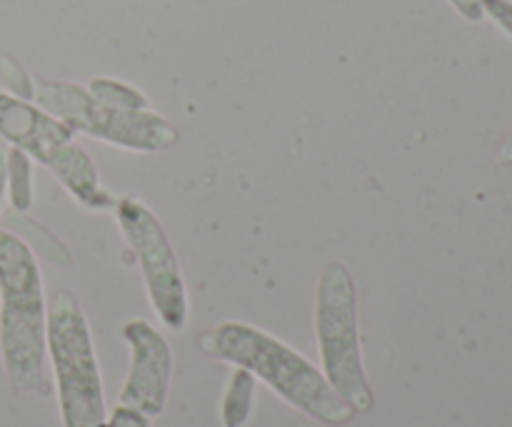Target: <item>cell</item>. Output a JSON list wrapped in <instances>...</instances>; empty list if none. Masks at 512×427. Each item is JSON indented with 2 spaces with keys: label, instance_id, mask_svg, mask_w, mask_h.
Listing matches in <instances>:
<instances>
[{
  "label": "cell",
  "instance_id": "obj_4",
  "mask_svg": "<svg viewBox=\"0 0 512 427\" xmlns=\"http://www.w3.org/2000/svg\"><path fill=\"white\" fill-rule=\"evenodd\" d=\"M315 333H318L323 375L335 393L355 410L370 413L375 393L368 383L360 350L358 288L345 263H328L315 293Z\"/></svg>",
  "mask_w": 512,
  "mask_h": 427
},
{
  "label": "cell",
  "instance_id": "obj_15",
  "mask_svg": "<svg viewBox=\"0 0 512 427\" xmlns=\"http://www.w3.org/2000/svg\"><path fill=\"white\" fill-rule=\"evenodd\" d=\"M103 427H150V418L140 413V410L118 405V408L110 413V418H105Z\"/></svg>",
  "mask_w": 512,
  "mask_h": 427
},
{
  "label": "cell",
  "instance_id": "obj_17",
  "mask_svg": "<svg viewBox=\"0 0 512 427\" xmlns=\"http://www.w3.org/2000/svg\"><path fill=\"white\" fill-rule=\"evenodd\" d=\"M5 193H8V148L0 145V210H3Z\"/></svg>",
  "mask_w": 512,
  "mask_h": 427
},
{
  "label": "cell",
  "instance_id": "obj_18",
  "mask_svg": "<svg viewBox=\"0 0 512 427\" xmlns=\"http://www.w3.org/2000/svg\"><path fill=\"white\" fill-rule=\"evenodd\" d=\"M498 160H500V165H505V168H512V125H510L508 135L503 138V143H500Z\"/></svg>",
  "mask_w": 512,
  "mask_h": 427
},
{
  "label": "cell",
  "instance_id": "obj_5",
  "mask_svg": "<svg viewBox=\"0 0 512 427\" xmlns=\"http://www.w3.org/2000/svg\"><path fill=\"white\" fill-rule=\"evenodd\" d=\"M48 355L58 385L63 427H103L105 395L93 335L73 293H55L48 308Z\"/></svg>",
  "mask_w": 512,
  "mask_h": 427
},
{
  "label": "cell",
  "instance_id": "obj_9",
  "mask_svg": "<svg viewBox=\"0 0 512 427\" xmlns=\"http://www.w3.org/2000/svg\"><path fill=\"white\" fill-rule=\"evenodd\" d=\"M255 400V375L245 368H235L230 375V385L223 398V418L225 427H243L250 420Z\"/></svg>",
  "mask_w": 512,
  "mask_h": 427
},
{
  "label": "cell",
  "instance_id": "obj_1",
  "mask_svg": "<svg viewBox=\"0 0 512 427\" xmlns=\"http://www.w3.org/2000/svg\"><path fill=\"white\" fill-rule=\"evenodd\" d=\"M200 345L210 358L253 373L285 403L318 423L343 427L355 418V410L335 393L308 358L265 330L230 320L205 333Z\"/></svg>",
  "mask_w": 512,
  "mask_h": 427
},
{
  "label": "cell",
  "instance_id": "obj_12",
  "mask_svg": "<svg viewBox=\"0 0 512 427\" xmlns=\"http://www.w3.org/2000/svg\"><path fill=\"white\" fill-rule=\"evenodd\" d=\"M25 225H28L30 233H33L35 248H38L40 253L50 260V263L60 265V268H70V265H73V258H70V253H68V248L63 245V240L55 238L50 230H45L43 225L33 223V220H25Z\"/></svg>",
  "mask_w": 512,
  "mask_h": 427
},
{
  "label": "cell",
  "instance_id": "obj_14",
  "mask_svg": "<svg viewBox=\"0 0 512 427\" xmlns=\"http://www.w3.org/2000/svg\"><path fill=\"white\" fill-rule=\"evenodd\" d=\"M483 13L512 38V0H480Z\"/></svg>",
  "mask_w": 512,
  "mask_h": 427
},
{
  "label": "cell",
  "instance_id": "obj_3",
  "mask_svg": "<svg viewBox=\"0 0 512 427\" xmlns=\"http://www.w3.org/2000/svg\"><path fill=\"white\" fill-rule=\"evenodd\" d=\"M0 138L48 168L83 208H115L118 198L100 183L93 158L80 148L73 130L38 103L0 90Z\"/></svg>",
  "mask_w": 512,
  "mask_h": 427
},
{
  "label": "cell",
  "instance_id": "obj_2",
  "mask_svg": "<svg viewBox=\"0 0 512 427\" xmlns=\"http://www.w3.org/2000/svg\"><path fill=\"white\" fill-rule=\"evenodd\" d=\"M48 310L43 275L28 240L0 228V358L18 393L50 395Z\"/></svg>",
  "mask_w": 512,
  "mask_h": 427
},
{
  "label": "cell",
  "instance_id": "obj_11",
  "mask_svg": "<svg viewBox=\"0 0 512 427\" xmlns=\"http://www.w3.org/2000/svg\"><path fill=\"white\" fill-rule=\"evenodd\" d=\"M88 90L98 103L113 105V108H130V110L150 108V100L145 98V93H140V90L133 88V85L123 83V80L93 78L88 83Z\"/></svg>",
  "mask_w": 512,
  "mask_h": 427
},
{
  "label": "cell",
  "instance_id": "obj_13",
  "mask_svg": "<svg viewBox=\"0 0 512 427\" xmlns=\"http://www.w3.org/2000/svg\"><path fill=\"white\" fill-rule=\"evenodd\" d=\"M0 75H3V80L8 83L10 93L18 95V98L23 100H33L35 95L33 80H30V75L25 73L18 63H13L10 58H0Z\"/></svg>",
  "mask_w": 512,
  "mask_h": 427
},
{
  "label": "cell",
  "instance_id": "obj_16",
  "mask_svg": "<svg viewBox=\"0 0 512 427\" xmlns=\"http://www.w3.org/2000/svg\"><path fill=\"white\" fill-rule=\"evenodd\" d=\"M448 3L453 5L455 13L463 20H468V23H480V20L485 18L480 0H448Z\"/></svg>",
  "mask_w": 512,
  "mask_h": 427
},
{
  "label": "cell",
  "instance_id": "obj_10",
  "mask_svg": "<svg viewBox=\"0 0 512 427\" xmlns=\"http://www.w3.org/2000/svg\"><path fill=\"white\" fill-rule=\"evenodd\" d=\"M8 198L15 213H28L33 208V160L23 150L8 148Z\"/></svg>",
  "mask_w": 512,
  "mask_h": 427
},
{
  "label": "cell",
  "instance_id": "obj_7",
  "mask_svg": "<svg viewBox=\"0 0 512 427\" xmlns=\"http://www.w3.org/2000/svg\"><path fill=\"white\" fill-rule=\"evenodd\" d=\"M113 213L125 243L138 258L155 315L165 328L180 333L188 325V293H185L178 255L170 245L163 223L143 200L133 195L115 200Z\"/></svg>",
  "mask_w": 512,
  "mask_h": 427
},
{
  "label": "cell",
  "instance_id": "obj_8",
  "mask_svg": "<svg viewBox=\"0 0 512 427\" xmlns=\"http://www.w3.org/2000/svg\"><path fill=\"white\" fill-rule=\"evenodd\" d=\"M123 340L130 348V370L118 405L158 418L165 410L173 380V353L168 340L148 320H128L123 325Z\"/></svg>",
  "mask_w": 512,
  "mask_h": 427
},
{
  "label": "cell",
  "instance_id": "obj_6",
  "mask_svg": "<svg viewBox=\"0 0 512 427\" xmlns=\"http://www.w3.org/2000/svg\"><path fill=\"white\" fill-rule=\"evenodd\" d=\"M35 103L58 120H63L73 133H85L113 148L133 153H163L178 143V130L155 110L113 108L98 103L88 88L65 80H38Z\"/></svg>",
  "mask_w": 512,
  "mask_h": 427
}]
</instances>
